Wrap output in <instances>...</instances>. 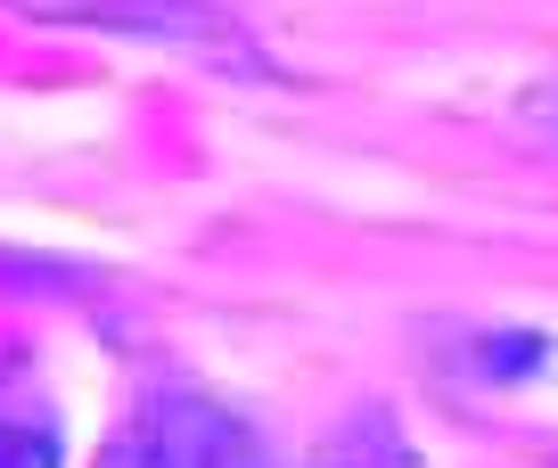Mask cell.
<instances>
[{
  "mask_svg": "<svg viewBox=\"0 0 558 468\" xmlns=\"http://www.w3.org/2000/svg\"><path fill=\"white\" fill-rule=\"evenodd\" d=\"M99 468H239V444L222 435V419L197 403H157L107 444Z\"/></svg>",
  "mask_w": 558,
  "mask_h": 468,
  "instance_id": "6da1fadb",
  "label": "cell"
},
{
  "mask_svg": "<svg viewBox=\"0 0 558 468\" xmlns=\"http://www.w3.org/2000/svg\"><path fill=\"white\" fill-rule=\"evenodd\" d=\"M0 468H58V444H50V435H17V428H0Z\"/></svg>",
  "mask_w": 558,
  "mask_h": 468,
  "instance_id": "7a4b0ae2",
  "label": "cell"
}]
</instances>
